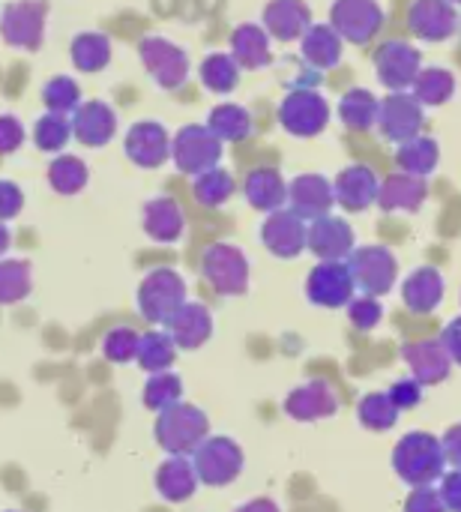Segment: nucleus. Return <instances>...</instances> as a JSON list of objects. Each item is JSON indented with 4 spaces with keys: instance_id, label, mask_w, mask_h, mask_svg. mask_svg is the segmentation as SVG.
Segmentation results:
<instances>
[{
    "instance_id": "3",
    "label": "nucleus",
    "mask_w": 461,
    "mask_h": 512,
    "mask_svg": "<svg viewBox=\"0 0 461 512\" xmlns=\"http://www.w3.org/2000/svg\"><path fill=\"white\" fill-rule=\"evenodd\" d=\"M189 459H192V468L198 474V483L213 486V489L231 486L243 474V465H246L240 444L234 438H225V435H207L192 450Z\"/></svg>"
},
{
    "instance_id": "42",
    "label": "nucleus",
    "mask_w": 461,
    "mask_h": 512,
    "mask_svg": "<svg viewBox=\"0 0 461 512\" xmlns=\"http://www.w3.org/2000/svg\"><path fill=\"white\" fill-rule=\"evenodd\" d=\"M72 60H75L78 69L96 72V69H102V66L111 60V45H108V39L99 36V33H84V36H78L75 45H72Z\"/></svg>"
},
{
    "instance_id": "35",
    "label": "nucleus",
    "mask_w": 461,
    "mask_h": 512,
    "mask_svg": "<svg viewBox=\"0 0 461 512\" xmlns=\"http://www.w3.org/2000/svg\"><path fill=\"white\" fill-rule=\"evenodd\" d=\"M378 99L366 90V87H354L342 96L339 102V117L348 129L354 132H366L378 123Z\"/></svg>"
},
{
    "instance_id": "38",
    "label": "nucleus",
    "mask_w": 461,
    "mask_h": 512,
    "mask_svg": "<svg viewBox=\"0 0 461 512\" xmlns=\"http://www.w3.org/2000/svg\"><path fill=\"white\" fill-rule=\"evenodd\" d=\"M201 81L213 93H231L240 84V63L234 54H210L201 63Z\"/></svg>"
},
{
    "instance_id": "12",
    "label": "nucleus",
    "mask_w": 461,
    "mask_h": 512,
    "mask_svg": "<svg viewBox=\"0 0 461 512\" xmlns=\"http://www.w3.org/2000/svg\"><path fill=\"white\" fill-rule=\"evenodd\" d=\"M402 360L411 369V378L423 387H438L453 372V357L447 354L441 339H417L402 345Z\"/></svg>"
},
{
    "instance_id": "39",
    "label": "nucleus",
    "mask_w": 461,
    "mask_h": 512,
    "mask_svg": "<svg viewBox=\"0 0 461 512\" xmlns=\"http://www.w3.org/2000/svg\"><path fill=\"white\" fill-rule=\"evenodd\" d=\"M207 126L216 132L219 141H243L249 135V129H252V120H249L246 108L225 102V105H216L210 111V123Z\"/></svg>"
},
{
    "instance_id": "59",
    "label": "nucleus",
    "mask_w": 461,
    "mask_h": 512,
    "mask_svg": "<svg viewBox=\"0 0 461 512\" xmlns=\"http://www.w3.org/2000/svg\"><path fill=\"white\" fill-rule=\"evenodd\" d=\"M6 512H15V510H6Z\"/></svg>"
},
{
    "instance_id": "20",
    "label": "nucleus",
    "mask_w": 461,
    "mask_h": 512,
    "mask_svg": "<svg viewBox=\"0 0 461 512\" xmlns=\"http://www.w3.org/2000/svg\"><path fill=\"white\" fill-rule=\"evenodd\" d=\"M141 57L150 69V75L162 84V87H180L189 75V60L183 54V48L171 45L168 39H144L141 42Z\"/></svg>"
},
{
    "instance_id": "14",
    "label": "nucleus",
    "mask_w": 461,
    "mask_h": 512,
    "mask_svg": "<svg viewBox=\"0 0 461 512\" xmlns=\"http://www.w3.org/2000/svg\"><path fill=\"white\" fill-rule=\"evenodd\" d=\"M408 27L423 42H444L456 33L459 15L450 0H414L408 9Z\"/></svg>"
},
{
    "instance_id": "4",
    "label": "nucleus",
    "mask_w": 461,
    "mask_h": 512,
    "mask_svg": "<svg viewBox=\"0 0 461 512\" xmlns=\"http://www.w3.org/2000/svg\"><path fill=\"white\" fill-rule=\"evenodd\" d=\"M186 303V282L177 270H153L138 288V309L150 324H168L174 312Z\"/></svg>"
},
{
    "instance_id": "1",
    "label": "nucleus",
    "mask_w": 461,
    "mask_h": 512,
    "mask_svg": "<svg viewBox=\"0 0 461 512\" xmlns=\"http://www.w3.org/2000/svg\"><path fill=\"white\" fill-rule=\"evenodd\" d=\"M393 471L411 489L438 483L444 477V471H447L441 438L432 435V432H408V435H402L396 450H393Z\"/></svg>"
},
{
    "instance_id": "53",
    "label": "nucleus",
    "mask_w": 461,
    "mask_h": 512,
    "mask_svg": "<svg viewBox=\"0 0 461 512\" xmlns=\"http://www.w3.org/2000/svg\"><path fill=\"white\" fill-rule=\"evenodd\" d=\"M441 447H444V459L450 468H461V423L450 426L444 435H441Z\"/></svg>"
},
{
    "instance_id": "22",
    "label": "nucleus",
    "mask_w": 461,
    "mask_h": 512,
    "mask_svg": "<svg viewBox=\"0 0 461 512\" xmlns=\"http://www.w3.org/2000/svg\"><path fill=\"white\" fill-rule=\"evenodd\" d=\"M168 333H171L177 348L195 351V348H201L213 336V315L201 303H183L174 312V318L168 321Z\"/></svg>"
},
{
    "instance_id": "5",
    "label": "nucleus",
    "mask_w": 461,
    "mask_h": 512,
    "mask_svg": "<svg viewBox=\"0 0 461 512\" xmlns=\"http://www.w3.org/2000/svg\"><path fill=\"white\" fill-rule=\"evenodd\" d=\"M348 270L354 276L357 291L369 294V297H384L393 291L396 276H399V264L396 255L387 246H360L348 255Z\"/></svg>"
},
{
    "instance_id": "34",
    "label": "nucleus",
    "mask_w": 461,
    "mask_h": 512,
    "mask_svg": "<svg viewBox=\"0 0 461 512\" xmlns=\"http://www.w3.org/2000/svg\"><path fill=\"white\" fill-rule=\"evenodd\" d=\"M138 366L150 375L156 372H168L177 360V345L171 339V333H162V330H150V333H141V345H138Z\"/></svg>"
},
{
    "instance_id": "54",
    "label": "nucleus",
    "mask_w": 461,
    "mask_h": 512,
    "mask_svg": "<svg viewBox=\"0 0 461 512\" xmlns=\"http://www.w3.org/2000/svg\"><path fill=\"white\" fill-rule=\"evenodd\" d=\"M441 342H444L447 354L453 357V363H459L461 366V315L459 318H453V321L444 327V333H441Z\"/></svg>"
},
{
    "instance_id": "45",
    "label": "nucleus",
    "mask_w": 461,
    "mask_h": 512,
    "mask_svg": "<svg viewBox=\"0 0 461 512\" xmlns=\"http://www.w3.org/2000/svg\"><path fill=\"white\" fill-rule=\"evenodd\" d=\"M138 345L141 333H135L132 327H117L102 339V354L111 363H132L138 357Z\"/></svg>"
},
{
    "instance_id": "31",
    "label": "nucleus",
    "mask_w": 461,
    "mask_h": 512,
    "mask_svg": "<svg viewBox=\"0 0 461 512\" xmlns=\"http://www.w3.org/2000/svg\"><path fill=\"white\" fill-rule=\"evenodd\" d=\"M246 198L255 210H282L285 198H288V186L285 180L279 177V171L273 168H255L249 177H246Z\"/></svg>"
},
{
    "instance_id": "32",
    "label": "nucleus",
    "mask_w": 461,
    "mask_h": 512,
    "mask_svg": "<svg viewBox=\"0 0 461 512\" xmlns=\"http://www.w3.org/2000/svg\"><path fill=\"white\" fill-rule=\"evenodd\" d=\"M438 159H441L438 141L429 135H414V138L402 141L396 150V165L405 174H417V177H429L438 168Z\"/></svg>"
},
{
    "instance_id": "11",
    "label": "nucleus",
    "mask_w": 461,
    "mask_h": 512,
    "mask_svg": "<svg viewBox=\"0 0 461 512\" xmlns=\"http://www.w3.org/2000/svg\"><path fill=\"white\" fill-rule=\"evenodd\" d=\"M378 129L384 138L402 144L423 129V105L417 102L414 93L408 90H393L381 105H378Z\"/></svg>"
},
{
    "instance_id": "48",
    "label": "nucleus",
    "mask_w": 461,
    "mask_h": 512,
    "mask_svg": "<svg viewBox=\"0 0 461 512\" xmlns=\"http://www.w3.org/2000/svg\"><path fill=\"white\" fill-rule=\"evenodd\" d=\"M45 105L54 111V114H66L69 108L78 105V87L72 78H54L48 87H45Z\"/></svg>"
},
{
    "instance_id": "55",
    "label": "nucleus",
    "mask_w": 461,
    "mask_h": 512,
    "mask_svg": "<svg viewBox=\"0 0 461 512\" xmlns=\"http://www.w3.org/2000/svg\"><path fill=\"white\" fill-rule=\"evenodd\" d=\"M21 210V192L12 183H0V219H12Z\"/></svg>"
},
{
    "instance_id": "23",
    "label": "nucleus",
    "mask_w": 461,
    "mask_h": 512,
    "mask_svg": "<svg viewBox=\"0 0 461 512\" xmlns=\"http://www.w3.org/2000/svg\"><path fill=\"white\" fill-rule=\"evenodd\" d=\"M126 156L141 168H159L171 156L168 132L159 123H138L126 135Z\"/></svg>"
},
{
    "instance_id": "58",
    "label": "nucleus",
    "mask_w": 461,
    "mask_h": 512,
    "mask_svg": "<svg viewBox=\"0 0 461 512\" xmlns=\"http://www.w3.org/2000/svg\"><path fill=\"white\" fill-rule=\"evenodd\" d=\"M450 3H461V0H450Z\"/></svg>"
},
{
    "instance_id": "33",
    "label": "nucleus",
    "mask_w": 461,
    "mask_h": 512,
    "mask_svg": "<svg viewBox=\"0 0 461 512\" xmlns=\"http://www.w3.org/2000/svg\"><path fill=\"white\" fill-rule=\"evenodd\" d=\"M144 228L153 240L159 243H174L183 234V213L177 201L171 198H156L144 210Z\"/></svg>"
},
{
    "instance_id": "17",
    "label": "nucleus",
    "mask_w": 461,
    "mask_h": 512,
    "mask_svg": "<svg viewBox=\"0 0 461 512\" xmlns=\"http://www.w3.org/2000/svg\"><path fill=\"white\" fill-rule=\"evenodd\" d=\"M306 249L318 261H348L354 252V228L339 216H321L309 228Z\"/></svg>"
},
{
    "instance_id": "56",
    "label": "nucleus",
    "mask_w": 461,
    "mask_h": 512,
    "mask_svg": "<svg viewBox=\"0 0 461 512\" xmlns=\"http://www.w3.org/2000/svg\"><path fill=\"white\" fill-rule=\"evenodd\" d=\"M234 512H282V510H279V504H276V501H270V498H255V501H249V504L237 507Z\"/></svg>"
},
{
    "instance_id": "37",
    "label": "nucleus",
    "mask_w": 461,
    "mask_h": 512,
    "mask_svg": "<svg viewBox=\"0 0 461 512\" xmlns=\"http://www.w3.org/2000/svg\"><path fill=\"white\" fill-rule=\"evenodd\" d=\"M453 93H456V78L450 69H441V66L420 69L414 81V96L420 105H444Z\"/></svg>"
},
{
    "instance_id": "8",
    "label": "nucleus",
    "mask_w": 461,
    "mask_h": 512,
    "mask_svg": "<svg viewBox=\"0 0 461 512\" xmlns=\"http://www.w3.org/2000/svg\"><path fill=\"white\" fill-rule=\"evenodd\" d=\"M279 120L291 135L312 138V135L324 132V126L330 120V105H327V99L321 93H315L309 87H300V90H291L282 99Z\"/></svg>"
},
{
    "instance_id": "26",
    "label": "nucleus",
    "mask_w": 461,
    "mask_h": 512,
    "mask_svg": "<svg viewBox=\"0 0 461 512\" xmlns=\"http://www.w3.org/2000/svg\"><path fill=\"white\" fill-rule=\"evenodd\" d=\"M198 489V474L192 468L189 456H168L159 471H156V492L168 504H183L195 495Z\"/></svg>"
},
{
    "instance_id": "24",
    "label": "nucleus",
    "mask_w": 461,
    "mask_h": 512,
    "mask_svg": "<svg viewBox=\"0 0 461 512\" xmlns=\"http://www.w3.org/2000/svg\"><path fill=\"white\" fill-rule=\"evenodd\" d=\"M402 300L414 315H432L444 300V276L438 267H417L402 282Z\"/></svg>"
},
{
    "instance_id": "15",
    "label": "nucleus",
    "mask_w": 461,
    "mask_h": 512,
    "mask_svg": "<svg viewBox=\"0 0 461 512\" xmlns=\"http://www.w3.org/2000/svg\"><path fill=\"white\" fill-rule=\"evenodd\" d=\"M261 240L276 258H297L306 249L309 228L294 210H273L261 228Z\"/></svg>"
},
{
    "instance_id": "13",
    "label": "nucleus",
    "mask_w": 461,
    "mask_h": 512,
    "mask_svg": "<svg viewBox=\"0 0 461 512\" xmlns=\"http://www.w3.org/2000/svg\"><path fill=\"white\" fill-rule=\"evenodd\" d=\"M420 66H423V54L411 42H387L375 54V69H378V78L387 90L414 87Z\"/></svg>"
},
{
    "instance_id": "21",
    "label": "nucleus",
    "mask_w": 461,
    "mask_h": 512,
    "mask_svg": "<svg viewBox=\"0 0 461 512\" xmlns=\"http://www.w3.org/2000/svg\"><path fill=\"white\" fill-rule=\"evenodd\" d=\"M378 189L381 183L369 165H351L333 183L336 204L348 213H363L366 207H372L378 201Z\"/></svg>"
},
{
    "instance_id": "47",
    "label": "nucleus",
    "mask_w": 461,
    "mask_h": 512,
    "mask_svg": "<svg viewBox=\"0 0 461 512\" xmlns=\"http://www.w3.org/2000/svg\"><path fill=\"white\" fill-rule=\"evenodd\" d=\"M69 123L63 120V114H48L36 123V144L42 150H60L69 138Z\"/></svg>"
},
{
    "instance_id": "6",
    "label": "nucleus",
    "mask_w": 461,
    "mask_h": 512,
    "mask_svg": "<svg viewBox=\"0 0 461 512\" xmlns=\"http://www.w3.org/2000/svg\"><path fill=\"white\" fill-rule=\"evenodd\" d=\"M204 279L225 297H240L249 288V261L231 243H213L204 252Z\"/></svg>"
},
{
    "instance_id": "7",
    "label": "nucleus",
    "mask_w": 461,
    "mask_h": 512,
    "mask_svg": "<svg viewBox=\"0 0 461 512\" xmlns=\"http://www.w3.org/2000/svg\"><path fill=\"white\" fill-rule=\"evenodd\" d=\"M171 156L177 162L180 171L186 174H204L210 168H216L219 156H222V141L216 138V132L210 126H183L171 144Z\"/></svg>"
},
{
    "instance_id": "36",
    "label": "nucleus",
    "mask_w": 461,
    "mask_h": 512,
    "mask_svg": "<svg viewBox=\"0 0 461 512\" xmlns=\"http://www.w3.org/2000/svg\"><path fill=\"white\" fill-rule=\"evenodd\" d=\"M399 408L393 405L390 393H366L357 405V417L363 423V429L369 432H390L399 420Z\"/></svg>"
},
{
    "instance_id": "49",
    "label": "nucleus",
    "mask_w": 461,
    "mask_h": 512,
    "mask_svg": "<svg viewBox=\"0 0 461 512\" xmlns=\"http://www.w3.org/2000/svg\"><path fill=\"white\" fill-rule=\"evenodd\" d=\"M405 512H447V504L435 486H414L405 501Z\"/></svg>"
},
{
    "instance_id": "19",
    "label": "nucleus",
    "mask_w": 461,
    "mask_h": 512,
    "mask_svg": "<svg viewBox=\"0 0 461 512\" xmlns=\"http://www.w3.org/2000/svg\"><path fill=\"white\" fill-rule=\"evenodd\" d=\"M42 24H45V3L42 0H21L12 3L3 12V39L18 48H36L42 42Z\"/></svg>"
},
{
    "instance_id": "9",
    "label": "nucleus",
    "mask_w": 461,
    "mask_h": 512,
    "mask_svg": "<svg viewBox=\"0 0 461 512\" xmlns=\"http://www.w3.org/2000/svg\"><path fill=\"white\" fill-rule=\"evenodd\" d=\"M306 294L315 306L324 309H342L354 300L357 285L348 270V261H321L306 282Z\"/></svg>"
},
{
    "instance_id": "16",
    "label": "nucleus",
    "mask_w": 461,
    "mask_h": 512,
    "mask_svg": "<svg viewBox=\"0 0 461 512\" xmlns=\"http://www.w3.org/2000/svg\"><path fill=\"white\" fill-rule=\"evenodd\" d=\"M339 396L327 381H309L303 387H294L285 399V414L297 423H315L336 417Z\"/></svg>"
},
{
    "instance_id": "28",
    "label": "nucleus",
    "mask_w": 461,
    "mask_h": 512,
    "mask_svg": "<svg viewBox=\"0 0 461 512\" xmlns=\"http://www.w3.org/2000/svg\"><path fill=\"white\" fill-rule=\"evenodd\" d=\"M114 129H117V114L102 102L81 105L75 120H72V132L90 147H102L114 135Z\"/></svg>"
},
{
    "instance_id": "40",
    "label": "nucleus",
    "mask_w": 461,
    "mask_h": 512,
    "mask_svg": "<svg viewBox=\"0 0 461 512\" xmlns=\"http://www.w3.org/2000/svg\"><path fill=\"white\" fill-rule=\"evenodd\" d=\"M183 402V381L174 372H156L144 384V408L147 411H165L171 405Z\"/></svg>"
},
{
    "instance_id": "10",
    "label": "nucleus",
    "mask_w": 461,
    "mask_h": 512,
    "mask_svg": "<svg viewBox=\"0 0 461 512\" xmlns=\"http://www.w3.org/2000/svg\"><path fill=\"white\" fill-rule=\"evenodd\" d=\"M336 33L354 45H366L384 27V9L375 0H336L330 12Z\"/></svg>"
},
{
    "instance_id": "52",
    "label": "nucleus",
    "mask_w": 461,
    "mask_h": 512,
    "mask_svg": "<svg viewBox=\"0 0 461 512\" xmlns=\"http://www.w3.org/2000/svg\"><path fill=\"white\" fill-rule=\"evenodd\" d=\"M24 141V129L15 117H0V153L18 150Z\"/></svg>"
},
{
    "instance_id": "57",
    "label": "nucleus",
    "mask_w": 461,
    "mask_h": 512,
    "mask_svg": "<svg viewBox=\"0 0 461 512\" xmlns=\"http://www.w3.org/2000/svg\"><path fill=\"white\" fill-rule=\"evenodd\" d=\"M9 249V231H6V225H3V219H0V255Z\"/></svg>"
},
{
    "instance_id": "18",
    "label": "nucleus",
    "mask_w": 461,
    "mask_h": 512,
    "mask_svg": "<svg viewBox=\"0 0 461 512\" xmlns=\"http://www.w3.org/2000/svg\"><path fill=\"white\" fill-rule=\"evenodd\" d=\"M288 201L303 222H315L321 216H330V207L336 204L333 183L321 174H303L288 186Z\"/></svg>"
},
{
    "instance_id": "25",
    "label": "nucleus",
    "mask_w": 461,
    "mask_h": 512,
    "mask_svg": "<svg viewBox=\"0 0 461 512\" xmlns=\"http://www.w3.org/2000/svg\"><path fill=\"white\" fill-rule=\"evenodd\" d=\"M264 24L279 42H294L312 27V9L303 0H273L264 9Z\"/></svg>"
},
{
    "instance_id": "50",
    "label": "nucleus",
    "mask_w": 461,
    "mask_h": 512,
    "mask_svg": "<svg viewBox=\"0 0 461 512\" xmlns=\"http://www.w3.org/2000/svg\"><path fill=\"white\" fill-rule=\"evenodd\" d=\"M387 393H390V399H393V405H396L399 411H411V408H417V405L423 402V384L414 381V378L396 381Z\"/></svg>"
},
{
    "instance_id": "46",
    "label": "nucleus",
    "mask_w": 461,
    "mask_h": 512,
    "mask_svg": "<svg viewBox=\"0 0 461 512\" xmlns=\"http://www.w3.org/2000/svg\"><path fill=\"white\" fill-rule=\"evenodd\" d=\"M348 309V321L357 327V330H375L381 321H384V306L378 297H369V294H354V300L345 306Z\"/></svg>"
},
{
    "instance_id": "29",
    "label": "nucleus",
    "mask_w": 461,
    "mask_h": 512,
    "mask_svg": "<svg viewBox=\"0 0 461 512\" xmlns=\"http://www.w3.org/2000/svg\"><path fill=\"white\" fill-rule=\"evenodd\" d=\"M303 57L315 69H333L342 60V36L333 24H312L303 36Z\"/></svg>"
},
{
    "instance_id": "2",
    "label": "nucleus",
    "mask_w": 461,
    "mask_h": 512,
    "mask_svg": "<svg viewBox=\"0 0 461 512\" xmlns=\"http://www.w3.org/2000/svg\"><path fill=\"white\" fill-rule=\"evenodd\" d=\"M153 435H156V444L168 456H192V450L210 435V420L198 405L177 402V405L159 411Z\"/></svg>"
},
{
    "instance_id": "41",
    "label": "nucleus",
    "mask_w": 461,
    "mask_h": 512,
    "mask_svg": "<svg viewBox=\"0 0 461 512\" xmlns=\"http://www.w3.org/2000/svg\"><path fill=\"white\" fill-rule=\"evenodd\" d=\"M234 192V177L225 168H210L204 174H198L195 180V198L204 207H219L231 198Z\"/></svg>"
},
{
    "instance_id": "44",
    "label": "nucleus",
    "mask_w": 461,
    "mask_h": 512,
    "mask_svg": "<svg viewBox=\"0 0 461 512\" xmlns=\"http://www.w3.org/2000/svg\"><path fill=\"white\" fill-rule=\"evenodd\" d=\"M48 180H51V186L57 192L72 195V192H78L87 183V168L75 156H60V159H54V165L48 171Z\"/></svg>"
},
{
    "instance_id": "43",
    "label": "nucleus",
    "mask_w": 461,
    "mask_h": 512,
    "mask_svg": "<svg viewBox=\"0 0 461 512\" xmlns=\"http://www.w3.org/2000/svg\"><path fill=\"white\" fill-rule=\"evenodd\" d=\"M30 294V264L27 261H0V306L18 303Z\"/></svg>"
},
{
    "instance_id": "27",
    "label": "nucleus",
    "mask_w": 461,
    "mask_h": 512,
    "mask_svg": "<svg viewBox=\"0 0 461 512\" xmlns=\"http://www.w3.org/2000/svg\"><path fill=\"white\" fill-rule=\"evenodd\" d=\"M429 195V186L417 174L396 171L390 174L378 189V207L381 210H420Z\"/></svg>"
},
{
    "instance_id": "51",
    "label": "nucleus",
    "mask_w": 461,
    "mask_h": 512,
    "mask_svg": "<svg viewBox=\"0 0 461 512\" xmlns=\"http://www.w3.org/2000/svg\"><path fill=\"white\" fill-rule=\"evenodd\" d=\"M438 492L447 504V512H461V468L444 471V477L438 480Z\"/></svg>"
},
{
    "instance_id": "30",
    "label": "nucleus",
    "mask_w": 461,
    "mask_h": 512,
    "mask_svg": "<svg viewBox=\"0 0 461 512\" xmlns=\"http://www.w3.org/2000/svg\"><path fill=\"white\" fill-rule=\"evenodd\" d=\"M231 54L246 69H261L270 63V39L267 30L258 24H240L231 36Z\"/></svg>"
}]
</instances>
